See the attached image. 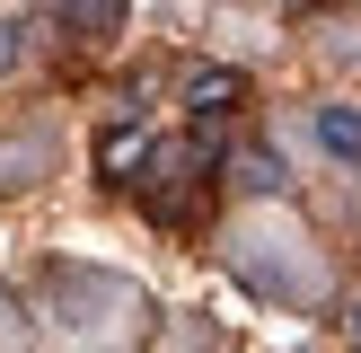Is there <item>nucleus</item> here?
Returning <instances> with one entry per match:
<instances>
[{
	"label": "nucleus",
	"mask_w": 361,
	"mask_h": 353,
	"mask_svg": "<svg viewBox=\"0 0 361 353\" xmlns=\"http://www.w3.org/2000/svg\"><path fill=\"white\" fill-rule=\"evenodd\" d=\"M309 141H317V159H335V168H361V106L353 97H317L309 106Z\"/></svg>",
	"instance_id": "1"
},
{
	"label": "nucleus",
	"mask_w": 361,
	"mask_h": 353,
	"mask_svg": "<svg viewBox=\"0 0 361 353\" xmlns=\"http://www.w3.org/2000/svg\"><path fill=\"white\" fill-rule=\"evenodd\" d=\"M238 176H247L256 194H282V159H264V150H256V159H238Z\"/></svg>",
	"instance_id": "2"
},
{
	"label": "nucleus",
	"mask_w": 361,
	"mask_h": 353,
	"mask_svg": "<svg viewBox=\"0 0 361 353\" xmlns=\"http://www.w3.org/2000/svg\"><path fill=\"white\" fill-rule=\"evenodd\" d=\"M18 62H27V27H18V18H0V80H9Z\"/></svg>",
	"instance_id": "3"
},
{
	"label": "nucleus",
	"mask_w": 361,
	"mask_h": 353,
	"mask_svg": "<svg viewBox=\"0 0 361 353\" xmlns=\"http://www.w3.org/2000/svg\"><path fill=\"white\" fill-rule=\"evenodd\" d=\"M97 18H115V0H80V27H97Z\"/></svg>",
	"instance_id": "4"
},
{
	"label": "nucleus",
	"mask_w": 361,
	"mask_h": 353,
	"mask_svg": "<svg viewBox=\"0 0 361 353\" xmlns=\"http://www.w3.org/2000/svg\"><path fill=\"white\" fill-rule=\"evenodd\" d=\"M353 345H361V300H353Z\"/></svg>",
	"instance_id": "5"
}]
</instances>
